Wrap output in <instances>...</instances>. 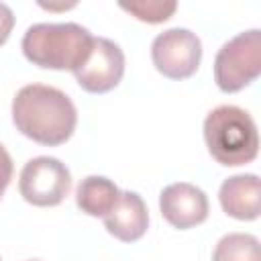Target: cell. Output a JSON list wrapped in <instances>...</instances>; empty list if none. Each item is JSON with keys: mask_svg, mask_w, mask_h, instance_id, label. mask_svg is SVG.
<instances>
[{"mask_svg": "<svg viewBox=\"0 0 261 261\" xmlns=\"http://www.w3.org/2000/svg\"><path fill=\"white\" fill-rule=\"evenodd\" d=\"M12 122L27 139L57 147L73 135L77 110L71 98L59 88L29 84L22 86L12 100Z\"/></svg>", "mask_w": 261, "mask_h": 261, "instance_id": "cell-1", "label": "cell"}, {"mask_svg": "<svg viewBox=\"0 0 261 261\" xmlns=\"http://www.w3.org/2000/svg\"><path fill=\"white\" fill-rule=\"evenodd\" d=\"M94 37L77 22H37L27 29L22 55L43 69H80L92 53Z\"/></svg>", "mask_w": 261, "mask_h": 261, "instance_id": "cell-2", "label": "cell"}, {"mask_svg": "<svg viewBox=\"0 0 261 261\" xmlns=\"http://www.w3.org/2000/svg\"><path fill=\"white\" fill-rule=\"evenodd\" d=\"M204 141L212 159L226 167L251 163L259 153V130L251 114L222 104L204 118Z\"/></svg>", "mask_w": 261, "mask_h": 261, "instance_id": "cell-3", "label": "cell"}, {"mask_svg": "<svg viewBox=\"0 0 261 261\" xmlns=\"http://www.w3.org/2000/svg\"><path fill=\"white\" fill-rule=\"evenodd\" d=\"M261 73V31L251 29L226 41L214 57V82L234 94L255 82Z\"/></svg>", "mask_w": 261, "mask_h": 261, "instance_id": "cell-4", "label": "cell"}, {"mask_svg": "<svg viewBox=\"0 0 261 261\" xmlns=\"http://www.w3.org/2000/svg\"><path fill=\"white\" fill-rule=\"evenodd\" d=\"M71 190V173L57 157L41 155L24 163L18 177L20 196L33 206H57Z\"/></svg>", "mask_w": 261, "mask_h": 261, "instance_id": "cell-5", "label": "cell"}, {"mask_svg": "<svg viewBox=\"0 0 261 261\" xmlns=\"http://www.w3.org/2000/svg\"><path fill=\"white\" fill-rule=\"evenodd\" d=\"M151 59L161 75L169 80H186L200 67L202 43L190 29H167L153 39Z\"/></svg>", "mask_w": 261, "mask_h": 261, "instance_id": "cell-6", "label": "cell"}, {"mask_svg": "<svg viewBox=\"0 0 261 261\" xmlns=\"http://www.w3.org/2000/svg\"><path fill=\"white\" fill-rule=\"evenodd\" d=\"M73 75L82 90L90 94H106L114 90L124 75V53L114 41L94 37L90 57L73 71Z\"/></svg>", "mask_w": 261, "mask_h": 261, "instance_id": "cell-7", "label": "cell"}, {"mask_svg": "<svg viewBox=\"0 0 261 261\" xmlns=\"http://www.w3.org/2000/svg\"><path fill=\"white\" fill-rule=\"evenodd\" d=\"M159 210L171 226L186 230L202 224L208 218L210 204L204 190H200L198 186L188 181H175L161 190Z\"/></svg>", "mask_w": 261, "mask_h": 261, "instance_id": "cell-8", "label": "cell"}, {"mask_svg": "<svg viewBox=\"0 0 261 261\" xmlns=\"http://www.w3.org/2000/svg\"><path fill=\"white\" fill-rule=\"evenodd\" d=\"M104 226L122 243L139 241L149 228V210L145 200L137 192H120L116 206L104 216Z\"/></svg>", "mask_w": 261, "mask_h": 261, "instance_id": "cell-9", "label": "cell"}, {"mask_svg": "<svg viewBox=\"0 0 261 261\" xmlns=\"http://www.w3.org/2000/svg\"><path fill=\"white\" fill-rule=\"evenodd\" d=\"M218 200L228 216L237 220H255L261 210V181L255 173L226 177L218 190Z\"/></svg>", "mask_w": 261, "mask_h": 261, "instance_id": "cell-10", "label": "cell"}, {"mask_svg": "<svg viewBox=\"0 0 261 261\" xmlns=\"http://www.w3.org/2000/svg\"><path fill=\"white\" fill-rule=\"evenodd\" d=\"M120 190L116 184L104 175H88L80 181L75 190V204L88 216L104 218L118 202Z\"/></svg>", "mask_w": 261, "mask_h": 261, "instance_id": "cell-11", "label": "cell"}, {"mask_svg": "<svg viewBox=\"0 0 261 261\" xmlns=\"http://www.w3.org/2000/svg\"><path fill=\"white\" fill-rule=\"evenodd\" d=\"M212 261H261L259 241L249 232H228L216 243Z\"/></svg>", "mask_w": 261, "mask_h": 261, "instance_id": "cell-12", "label": "cell"}, {"mask_svg": "<svg viewBox=\"0 0 261 261\" xmlns=\"http://www.w3.org/2000/svg\"><path fill=\"white\" fill-rule=\"evenodd\" d=\"M120 8L135 18L149 22V24H159L171 18V14L177 8V2L173 0H137V2H120Z\"/></svg>", "mask_w": 261, "mask_h": 261, "instance_id": "cell-13", "label": "cell"}, {"mask_svg": "<svg viewBox=\"0 0 261 261\" xmlns=\"http://www.w3.org/2000/svg\"><path fill=\"white\" fill-rule=\"evenodd\" d=\"M12 173H14L12 157H10V153L4 149V145L0 143V198H2L4 190L8 188V184H10V179H12Z\"/></svg>", "mask_w": 261, "mask_h": 261, "instance_id": "cell-14", "label": "cell"}, {"mask_svg": "<svg viewBox=\"0 0 261 261\" xmlns=\"http://www.w3.org/2000/svg\"><path fill=\"white\" fill-rule=\"evenodd\" d=\"M12 27H14V12L10 10L8 4L0 2V47L8 41Z\"/></svg>", "mask_w": 261, "mask_h": 261, "instance_id": "cell-15", "label": "cell"}]
</instances>
